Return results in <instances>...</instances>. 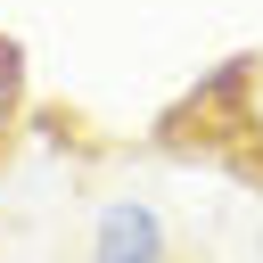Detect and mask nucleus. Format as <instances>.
I'll return each mask as SVG.
<instances>
[{
  "label": "nucleus",
  "instance_id": "obj_2",
  "mask_svg": "<svg viewBox=\"0 0 263 263\" xmlns=\"http://www.w3.org/2000/svg\"><path fill=\"white\" fill-rule=\"evenodd\" d=\"M16 90H25V49H16L8 33H0V115L16 107Z\"/></svg>",
  "mask_w": 263,
  "mask_h": 263
},
{
  "label": "nucleus",
  "instance_id": "obj_1",
  "mask_svg": "<svg viewBox=\"0 0 263 263\" xmlns=\"http://www.w3.org/2000/svg\"><path fill=\"white\" fill-rule=\"evenodd\" d=\"M90 263H173V230L148 197H107L90 222Z\"/></svg>",
  "mask_w": 263,
  "mask_h": 263
}]
</instances>
